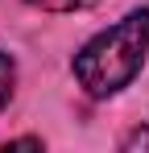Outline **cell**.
<instances>
[{"label": "cell", "instance_id": "5b68a950", "mask_svg": "<svg viewBox=\"0 0 149 153\" xmlns=\"http://www.w3.org/2000/svg\"><path fill=\"white\" fill-rule=\"evenodd\" d=\"M4 149H42V141L37 137H21V141H8Z\"/></svg>", "mask_w": 149, "mask_h": 153}, {"label": "cell", "instance_id": "277c9868", "mask_svg": "<svg viewBox=\"0 0 149 153\" xmlns=\"http://www.w3.org/2000/svg\"><path fill=\"white\" fill-rule=\"evenodd\" d=\"M120 149H149V128H133L120 141Z\"/></svg>", "mask_w": 149, "mask_h": 153}, {"label": "cell", "instance_id": "6da1fadb", "mask_svg": "<svg viewBox=\"0 0 149 153\" xmlns=\"http://www.w3.org/2000/svg\"><path fill=\"white\" fill-rule=\"evenodd\" d=\"M145 54H149V8H133L74 54V79L91 100H108L137 79V71L145 66Z\"/></svg>", "mask_w": 149, "mask_h": 153}, {"label": "cell", "instance_id": "3957f363", "mask_svg": "<svg viewBox=\"0 0 149 153\" xmlns=\"http://www.w3.org/2000/svg\"><path fill=\"white\" fill-rule=\"evenodd\" d=\"M25 4H33L42 13H79V8H91L95 0H25Z\"/></svg>", "mask_w": 149, "mask_h": 153}, {"label": "cell", "instance_id": "7a4b0ae2", "mask_svg": "<svg viewBox=\"0 0 149 153\" xmlns=\"http://www.w3.org/2000/svg\"><path fill=\"white\" fill-rule=\"evenodd\" d=\"M13 87H17V62H13V54L0 50V112L13 100Z\"/></svg>", "mask_w": 149, "mask_h": 153}]
</instances>
